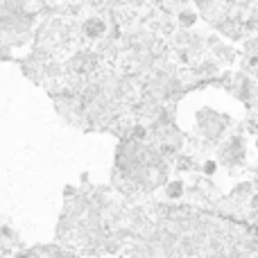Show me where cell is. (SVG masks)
Wrapping results in <instances>:
<instances>
[{"mask_svg": "<svg viewBox=\"0 0 258 258\" xmlns=\"http://www.w3.org/2000/svg\"><path fill=\"white\" fill-rule=\"evenodd\" d=\"M254 206H256V211H258V197H256V200H254Z\"/></svg>", "mask_w": 258, "mask_h": 258, "instance_id": "obj_1", "label": "cell"}]
</instances>
